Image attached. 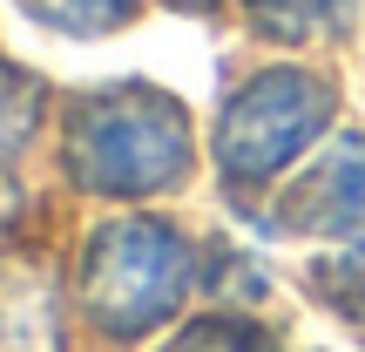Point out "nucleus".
Here are the masks:
<instances>
[{
    "mask_svg": "<svg viewBox=\"0 0 365 352\" xmlns=\"http://www.w3.org/2000/svg\"><path fill=\"white\" fill-rule=\"evenodd\" d=\"M34 116H41V81L21 75V68H0V163L27 143Z\"/></svg>",
    "mask_w": 365,
    "mask_h": 352,
    "instance_id": "6e6552de",
    "label": "nucleus"
},
{
    "mask_svg": "<svg viewBox=\"0 0 365 352\" xmlns=\"http://www.w3.org/2000/svg\"><path fill=\"white\" fill-rule=\"evenodd\" d=\"M170 352H271V339H264V332H250L244 318H203V326L176 332Z\"/></svg>",
    "mask_w": 365,
    "mask_h": 352,
    "instance_id": "9d476101",
    "label": "nucleus"
},
{
    "mask_svg": "<svg viewBox=\"0 0 365 352\" xmlns=\"http://www.w3.org/2000/svg\"><path fill=\"white\" fill-rule=\"evenodd\" d=\"M176 7H217V0H176Z\"/></svg>",
    "mask_w": 365,
    "mask_h": 352,
    "instance_id": "f8f14e48",
    "label": "nucleus"
},
{
    "mask_svg": "<svg viewBox=\"0 0 365 352\" xmlns=\"http://www.w3.org/2000/svg\"><path fill=\"white\" fill-rule=\"evenodd\" d=\"M14 217H21V190H14V183H0V231H7Z\"/></svg>",
    "mask_w": 365,
    "mask_h": 352,
    "instance_id": "9b49d317",
    "label": "nucleus"
},
{
    "mask_svg": "<svg viewBox=\"0 0 365 352\" xmlns=\"http://www.w3.org/2000/svg\"><path fill=\"white\" fill-rule=\"evenodd\" d=\"M0 352H54V298L14 264H0Z\"/></svg>",
    "mask_w": 365,
    "mask_h": 352,
    "instance_id": "39448f33",
    "label": "nucleus"
},
{
    "mask_svg": "<svg viewBox=\"0 0 365 352\" xmlns=\"http://www.w3.org/2000/svg\"><path fill=\"white\" fill-rule=\"evenodd\" d=\"M331 109H339V95L318 75H304V68H264L257 81H244V89L223 102V122H217L223 176L244 183V190L271 183L291 156H304V149L318 143Z\"/></svg>",
    "mask_w": 365,
    "mask_h": 352,
    "instance_id": "7ed1b4c3",
    "label": "nucleus"
},
{
    "mask_svg": "<svg viewBox=\"0 0 365 352\" xmlns=\"http://www.w3.org/2000/svg\"><path fill=\"white\" fill-rule=\"evenodd\" d=\"M61 163L81 190L95 196H149L170 190L190 170V129H182V102H170L149 81H122V89H95L68 109V143Z\"/></svg>",
    "mask_w": 365,
    "mask_h": 352,
    "instance_id": "f257e3e1",
    "label": "nucleus"
},
{
    "mask_svg": "<svg viewBox=\"0 0 365 352\" xmlns=\"http://www.w3.org/2000/svg\"><path fill=\"white\" fill-rule=\"evenodd\" d=\"M271 231L365 244V136H339L271 210Z\"/></svg>",
    "mask_w": 365,
    "mask_h": 352,
    "instance_id": "20e7f679",
    "label": "nucleus"
},
{
    "mask_svg": "<svg viewBox=\"0 0 365 352\" xmlns=\"http://www.w3.org/2000/svg\"><path fill=\"white\" fill-rule=\"evenodd\" d=\"M135 0H27V14L48 27H68V34H102L129 14Z\"/></svg>",
    "mask_w": 365,
    "mask_h": 352,
    "instance_id": "1a4fd4ad",
    "label": "nucleus"
},
{
    "mask_svg": "<svg viewBox=\"0 0 365 352\" xmlns=\"http://www.w3.org/2000/svg\"><path fill=\"white\" fill-rule=\"evenodd\" d=\"M359 0H250L264 34H291V41H312V34H331V27L352 21Z\"/></svg>",
    "mask_w": 365,
    "mask_h": 352,
    "instance_id": "423d86ee",
    "label": "nucleus"
},
{
    "mask_svg": "<svg viewBox=\"0 0 365 352\" xmlns=\"http://www.w3.org/2000/svg\"><path fill=\"white\" fill-rule=\"evenodd\" d=\"M190 291V244L170 223H102L81 258V305L108 339H143L182 305Z\"/></svg>",
    "mask_w": 365,
    "mask_h": 352,
    "instance_id": "f03ea898",
    "label": "nucleus"
},
{
    "mask_svg": "<svg viewBox=\"0 0 365 352\" xmlns=\"http://www.w3.org/2000/svg\"><path fill=\"white\" fill-rule=\"evenodd\" d=\"M318 298L331 305L339 318H352V326L365 332V244H345V258H325L312 271Z\"/></svg>",
    "mask_w": 365,
    "mask_h": 352,
    "instance_id": "0eeeda50",
    "label": "nucleus"
}]
</instances>
